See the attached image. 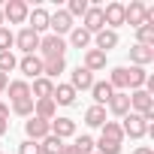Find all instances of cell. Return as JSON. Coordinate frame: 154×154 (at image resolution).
I'll use <instances>...</instances> for the list:
<instances>
[{
    "label": "cell",
    "instance_id": "obj_7",
    "mask_svg": "<svg viewBox=\"0 0 154 154\" xmlns=\"http://www.w3.org/2000/svg\"><path fill=\"white\" fill-rule=\"evenodd\" d=\"M15 45H18L24 54H36V51H39V33H33L30 27H24V30L15 33Z\"/></svg>",
    "mask_w": 154,
    "mask_h": 154
},
{
    "label": "cell",
    "instance_id": "obj_10",
    "mask_svg": "<svg viewBox=\"0 0 154 154\" xmlns=\"http://www.w3.org/2000/svg\"><path fill=\"white\" fill-rule=\"evenodd\" d=\"M103 24H106L109 30L121 27V24H124V3H106V9H103Z\"/></svg>",
    "mask_w": 154,
    "mask_h": 154
},
{
    "label": "cell",
    "instance_id": "obj_39",
    "mask_svg": "<svg viewBox=\"0 0 154 154\" xmlns=\"http://www.w3.org/2000/svg\"><path fill=\"white\" fill-rule=\"evenodd\" d=\"M57 154H79V151H75L72 145H60V151H57Z\"/></svg>",
    "mask_w": 154,
    "mask_h": 154
},
{
    "label": "cell",
    "instance_id": "obj_45",
    "mask_svg": "<svg viewBox=\"0 0 154 154\" xmlns=\"http://www.w3.org/2000/svg\"><path fill=\"white\" fill-rule=\"evenodd\" d=\"M94 154H97V151H94Z\"/></svg>",
    "mask_w": 154,
    "mask_h": 154
},
{
    "label": "cell",
    "instance_id": "obj_23",
    "mask_svg": "<svg viewBox=\"0 0 154 154\" xmlns=\"http://www.w3.org/2000/svg\"><path fill=\"white\" fill-rule=\"evenodd\" d=\"M91 42H94V36H91L85 27H72V30H69V45H72V48H88Z\"/></svg>",
    "mask_w": 154,
    "mask_h": 154
},
{
    "label": "cell",
    "instance_id": "obj_16",
    "mask_svg": "<svg viewBox=\"0 0 154 154\" xmlns=\"http://www.w3.org/2000/svg\"><path fill=\"white\" fill-rule=\"evenodd\" d=\"M109 112H112V115H118V118L130 115V94L115 91V94H112V100H109Z\"/></svg>",
    "mask_w": 154,
    "mask_h": 154
},
{
    "label": "cell",
    "instance_id": "obj_44",
    "mask_svg": "<svg viewBox=\"0 0 154 154\" xmlns=\"http://www.w3.org/2000/svg\"><path fill=\"white\" fill-rule=\"evenodd\" d=\"M0 27H3V12H0Z\"/></svg>",
    "mask_w": 154,
    "mask_h": 154
},
{
    "label": "cell",
    "instance_id": "obj_6",
    "mask_svg": "<svg viewBox=\"0 0 154 154\" xmlns=\"http://www.w3.org/2000/svg\"><path fill=\"white\" fill-rule=\"evenodd\" d=\"M66 85H69L75 94H79V91H91V85H94V72H91V69H85V66H75Z\"/></svg>",
    "mask_w": 154,
    "mask_h": 154
},
{
    "label": "cell",
    "instance_id": "obj_9",
    "mask_svg": "<svg viewBox=\"0 0 154 154\" xmlns=\"http://www.w3.org/2000/svg\"><path fill=\"white\" fill-rule=\"evenodd\" d=\"M48 27H51L54 36L69 33V30H72V18H69V12H66V9H57L54 15H48Z\"/></svg>",
    "mask_w": 154,
    "mask_h": 154
},
{
    "label": "cell",
    "instance_id": "obj_40",
    "mask_svg": "<svg viewBox=\"0 0 154 154\" xmlns=\"http://www.w3.org/2000/svg\"><path fill=\"white\" fill-rule=\"evenodd\" d=\"M6 85H9V75H6V72H0V91H6Z\"/></svg>",
    "mask_w": 154,
    "mask_h": 154
},
{
    "label": "cell",
    "instance_id": "obj_5",
    "mask_svg": "<svg viewBox=\"0 0 154 154\" xmlns=\"http://www.w3.org/2000/svg\"><path fill=\"white\" fill-rule=\"evenodd\" d=\"M130 112L133 115H142V118L151 115L154 112V97H148L145 91H133L130 94Z\"/></svg>",
    "mask_w": 154,
    "mask_h": 154
},
{
    "label": "cell",
    "instance_id": "obj_21",
    "mask_svg": "<svg viewBox=\"0 0 154 154\" xmlns=\"http://www.w3.org/2000/svg\"><path fill=\"white\" fill-rule=\"evenodd\" d=\"M85 69H91V72L106 69V54L97 51V48H88V51H85Z\"/></svg>",
    "mask_w": 154,
    "mask_h": 154
},
{
    "label": "cell",
    "instance_id": "obj_22",
    "mask_svg": "<svg viewBox=\"0 0 154 154\" xmlns=\"http://www.w3.org/2000/svg\"><path fill=\"white\" fill-rule=\"evenodd\" d=\"M6 94H9V100H12V103L27 100V97H30V85H27V82H21V79H18V82H9V85H6Z\"/></svg>",
    "mask_w": 154,
    "mask_h": 154
},
{
    "label": "cell",
    "instance_id": "obj_14",
    "mask_svg": "<svg viewBox=\"0 0 154 154\" xmlns=\"http://www.w3.org/2000/svg\"><path fill=\"white\" fill-rule=\"evenodd\" d=\"M51 136H57L60 142L75 136V121L72 118H51Z\"/></svg>",
    "mask_w": 154,
    "mask_h": 154
},
{
    "label": "cell",
    "instance_id": "obj_2",
    "mask_svg": "<svg viewBox=\"0 0 154 154\" xmlns=\"http://www.w3.org/2000/svg\"><path fill=\"white\" fill-rule=\"evenodd\" d=\"M0 12H3V21H9V24H24L30 9H27L24 0H9V3L0 9Z\"/></svg>",
    "mask_w": 154,
    "mask_h": 154
},
{
    "label": "cell",
    "instance_id": "obj_30",
    "mask_svg": "<svg viewBox=\"0 0 154 154\" xmlns=\"http://www.w3.org/2000/svg\"><path fill=\"white\" fill-rule=\"evenodd\" d=\"M103 139L121 142V139H124V130H121V124H118V121H106V124H103Z\"/></svg>",
    "mask_w": 154,
    "mask_h": 154
},
{
    "label": "cell",
    "instance_id": "obj_26",
    "mask_svg": "<svg viewBox=\"0 0 154 154\" xmlns=\"http://www.w3.org/2000/svg\"><path fill=\"white\" fill-rule=\"evenodd\" d=\"M85 124L88 127H103L106 124V106H91L85 112Z\"/></svg>",
    "mask_w": 154,
    "mask_h": 154
},
{
    "label": "cell",
    "instance_id": "obj_38",
    "mask_svg": "<svg viewBox=\"0 0 154 154\" xmlns=\"http://www.w3.org/2000/svg\"><path fill=\"white\" fill-rule=\"evenodd\" d=\"M18 154H39V145L30 142V139H24V142L18 145Z\"/></svg>",
    "mask_w": 154,
    "mask_h": 154
},
{
    "label": "cell",
    "instance_id": "obj_24",
    "mask_svg": "<svg viewBox=\"0 0 154 154\" xmlns=\"http://www.w3.org/2000/svg\"><path fill=\"white\" fill-rule=\"evenodd\" d=\"M145 79H148V72H145L142 66H130V69H127V88L142 91V88H145Z\"/></svg>",
    "mask_w": 154,
    "mask_h": 154
},
{
    "label": "cell",
    "instance_id": "obj_12",
    "mask_svg": "<svg viewBox=\"0 0 154 154\" xmlns=\"http://www.w3.org/2000/svg\"><path fill=\"white\" fill-rule=\"evenodd\" d=\"M82 18H85V24H82V27H85L91 36H94V33H100V30L106 27V24H103V9H100V6H88V12H85Z\"/></svg>",
    "mask_w": 154,
    "mask_h": 154
},
{
    "label": "cell",
    "instance_id": "obj_4",
    "mask_svg": "<svg viewBox=\"0 0 154 154\" xmlns=\"http://www.w3.org/2000/svg\"><path fill=\"white\" fill-rule=\"evenodd\" d=\"M121 130H124V136H130V139H142L145 133H148V124H145V118L142 115H124V124H121Z\"/></svg>",
    "mask_w": 154,
    "mask_h": 154
},
{
    "label": "cell",
    "instance_id": "obj_8",
    "mask_svg": "<svg viewBox=\"0 0 154 154\" xmlns=\"http://www.w3.org/2000/svg\"><path fill=\"white\" fill-rule=\"evenodd\" d=\"M124 24H130V27L145 24V3L142 0H130V6H124Z\"/></svg>",
    "mask_w": 154,
    "mask_h": 154
},
{
    "label": "cell",
    "instance_id": "obj_20",
    "mask_svg": "<svg viewBox=\"0 0 154 154\" xmlns=\"http://www.w3.org/2000/svg\"><path fill=\"white\" fill-rule=\"evenodd\" d=\"M54 106H72L75 103V91L69 85H54V94H51Z\"/></svg>",
    "mask_w": 154,
    "mask_h": 154
},
{
    "label": "cell",
    "instance_id": "obj_32",
    "mask_svg": "<svg viewBox=\"0 0 154 154\" xmlns=\"http://www.w3.org/2000/svg\"><path fill=\"white\" fill-rule=\"evenodd\" d=\"M94 145H97V154H118L121 151V142H112V139H103V136Z\"/></svg>",
    "mask_w": 154,
    "mask_h": 154
},
{
    "label": "cell",
    "instance_id": "obj_42",
    "mask_svg": "<svg viewBox=\"0 0 154 154\" xmlns=\"http://www.w3.org/2000/svg\"><path fill=\"white\" fill-rule=\"evenodd\" d=\"M0 118H9V106L6 103H0Z\"/></svg>",
    "mask_w": 154,
    "mask_h": 154
},
{
    "label": "cell",
    "instance_id": "obj_13",
    "mask_svg": "<svg viewBox=\"0 0 154 154\" xmlns=\"http://www.w3.org/2000/svg\"><path fill=\"white\" fill-rule=\"evenodd\" d=\"M54 94V82L45 79V75H39V79H33V88H30V100H51Z\"/></svg>",
    "mask_w": 154,
    "mask_h": 154
},
{
    "label": "cell",
    "instance_id": "obj_43",
    "mask_svg": "<svg viewBox=\"0 0 154 154\" xmlns=\"http://www.w3.org/2000/svg\"><path fill=\"white\" fill-rule=\"evenodd\" d=\"M136 154H154L151 148H136Z\"/></svg>",
    "mask_w": 154,
    "mask_h": 154
},
{
    "label": "cell",
    "instance_id": "obj_27",
    "mask_svg": "<svg viewBox=\"0 0 154 154\" xmlns=\"http://www.w3.org/2000/svg\"><path fill=\"white\" fill-rule=\"evenodd\" d=\"M63 66H66V60H63V57H51V60H42V75H45V79H54L57 72H63Z\"/></svg>",
    "mask_w": 154,
    "mask_h": 154
},
{
    "label": "cell",
    "instance_id": "obj_18",
    "mask_svg": "<svg viewBox=\"0 0 154 154\" xmlns=\"http://www.w3.org/2000/svg\"><path fill=\"white\" fill-rule=\"evenodd\" d=\"M27 27L33 30V33H42V30H48V12L42 9V6H36L33 12H27Z\"/></svg>",
    "mask_w": 154,
    "mask_h": 154
},
{
    "label": "cell",
    "instance_id": "obj_34",
    "mask_svg": "<svg viewBox=\"0 0 154 154\" xmlns=\"http://www.w3.org/2000/svg\"><path fill=\"white\" fill-rule=\"evenodd\" d=\"M72 148L79 151V154H94V139H91V136H75Z\"/></svg>",
    "mask_w": 154,
    "mask_h": 154
},
{
    "label": "cell",
    "instance_id": "obj_11",
    "mask_svg": "<svg viewBox=\"0 0 154 154\" xmlns=\"http://www.w3.org/2000/svg\"><path fill=\"white\" fill-rule=\"evenodd\" d=\"M18 69L27 75V79H39V75H42V57L39 54H24L18 60Z\"/></svg>",
    "mask_w": 154,
    "mask_h": 154
},
{
    "label": "cell",
    "instance_id": "obj_25",
    "mask_svg": "<svg viewBox=\"0 0 154 154\" xmlns=\"http://www.w3.org/2000/svg\"><path fill=\"white\" fill-rule=\"evenodd\" d=\"M33 112H36V118L51 121L54 112H57V106H54V100H33Z\"/></svg>",
    "mask_w": 154,
    "mask_h": 154
},
{
    "label": "cell",
    "instance_id": "obj_17",
    "mask_svg": "<svg viewBox=\"0 0 154 154\" xmlns=\"http://www.w3.org/2000/svg\"><path fill=\"white\" fill-rule=\"evenodd\" d=\"M130 60H133V66H142V69H145V66L154 60V48H148V45H139V42H136V45L130 48Z\"/></svg>",
    "mask_w": 154,
    "mask_h": 154
},
{
    "label": "cell",
    "instance_id": "obj_36",
    "mask_svg": "<svg viewBox=\"0 0 154 154\" xmlns=\"http://www.w3.org/2000/svg\"><path fill=\"white\" fill-rule=\"evenodd\" d=\"M12 45H15V33L9 27H0V51H12Z\"/></svg>",
    "mask_w": 154,
    "mask_h": 154
},
{
    "label": "cell",
    "instance_id": "obj_31",
    "mask_svg": "<svg viewBox=\"0 0 154 154\" xmlns=\"http://www.w3.org/2000/svg\"><path fill=\"white\" fill-rule=\"evenodd\" d=\"M136 36H139V45H148V48H154V27H151V24H142V27H136Z\"/></svg>",
    "mask_w": 154,
    "mask_h": 154
},
{
    "label": "cell",
    "instance_id": "obj_29",
    "mask_svg": "<svg viewBox=\"0 0 154 154\" xmlns=\"http://www.w3.org/2000/svg\"><path fill=\"white\" fill-rule=\"evenodd\" d=\"M36 145H39V154H57L63 142H60L57 136H51V133H48V136H45V139H39Z\"/></svg>",
    "mask_w": 154,
    "mask_h": 154
},
{
    "label": "cell",
    "instance_id": "obj_19",
    "mask_svg": "<svg viewBox=\"0 0 154 154\" xmlns=\"http://www.w3.org/2000/svg\"><path fill=\"white\" fill-rule=\"evenodd\" d=\"M91 94H94V106H106L115 91H112L109 82H94V85H91Z\"/></svg>",
    "mask_w": 154,
    "mask_h": 154
},
{
    "label": "cell",
    "instance_id": "obj_41",
    "mask_svg": "<svg viewBox=\"0 0 154 154\" xmlns=\"http://www.w3.org/2000/svg\"><path fill=\"white\" fill-rule=\"evenodd\" d=\"M3 133H9V121H6V118H0V136H3Z\"/></svg>",
    "mask_w": 154,
    "mask_h": 154
},
{
    "label": "cell",
    "instance_id": "obj_33",
    "mask_svg": "<svg viewBox=\"0 0 154 154\" xmlns=\"http://www.w3.org/2000/svg\"><path fill=\"white\" fill-rule=\"evenodd\" d=\"M15 66H18V60H15L12 51H0V72H6V75H9Z\"/></svg>",
    "mask_w": 154,
    "mask_h": 154
},
{
    "label": "cell",
    "instance_id": "obj_37",
    "mask_svg": "<svg viewBox=\"0 0 154 154\" xmlns=\"http://www.w3.org/2000/svg\"><path fill=\"white\" fill-rule=\"evenodd\" d=\"M66 12H69V18H75V15H85V12H88V0H69Z\"/></svg>",
    "mask_w": 154,
    "mask_h": 154
},
{
    "label": "cell",
    "instance_id": "obj_15",
    "mask_svg": "<svg viewBox=\"0 0 154 154\" xmlns=\"http://www.w3.org/2000/svg\"><path fill=\"white\" fill-rule=\"evenodd\" d=\"M94 42H97L94 48L106 54L109 48H115V45H118V30H109V27H103L100 33H94Z\"/></svg>",
    "mask_w": 154,
    "mask_h": 154
},
{
    "label": "cell",
    "instance_id": "obj_3",
    "mask_svg": "<svg viewBox=\"0 0 154 154\" xmlns=\"http://www.w3.org/2000/svg\"><path fill=\"white\" fill-rule=\"evenodd\" d=\"M24 133H27L30 142H39V139H45V136L51 133V121H42V118L30 115V118L24 121Z\"/></svg>",
    "mask_w": 154,
    "mask_h": 154
},
{
    "label": "cell",
    "instance_id": "obj_1",
    "mask_svg": "<svg viewBox=\"0 0 154 154\" xmlns=\"http://www.w3.org/2000/svg\"><path fill=\"white\" fill-rule=\"evenodd\" d=\"M39 51H42V60L63 57V51H66V39H63V36H54V33L39 36Z\"/></svg>",
    "mask_w": 154,
    "mask_h": 154
},
{
    "label": "cell",
    "instance_id": "obj_28",
    "mask_svg": "<svg viewBox=\"0 0 154 154\" xmlns=\"http://www.w3.org/2000/svg\"><path fill=\"white\" fill-rule=\"evenodd\" d=\"M109 85H112V91H124V88H127V66H115V69H112Z\"/></svg>",
    "mask_w": 154,
    "mask_h": 154
},
{
    "label": "cell",
    "instance_id": "obj_35",
    "mask_svg": "<svg viewBox=\"0 0 154 154\" xmlns=\"http://www.w3.org/2000/svg\"><path fill=\"white\" fill-rule=\"evenodd\" d=\"M12 112H15V115H21V118H30V115H33V100L27 97V100L12 103Z\"/></svg>",
    "mask_w": 154,
    "mask_h": 154
}]
</instances>
